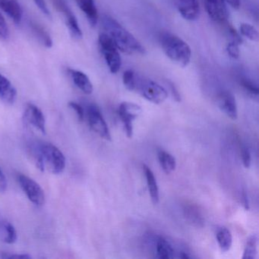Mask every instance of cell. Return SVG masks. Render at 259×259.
I'll list each match as a JSON object with an SVG mask.
<instances>
[{
	"instance_id": "22",
	"label": "cell",
	"mask_w": 259,
	"mask_h": 259,
	"mask_svg": "<svg viewBox=\"0 0 259 259\" xmlns=\"http://www.w3.org/2000/svg\"><path fill=\"white\" fill-rule=\"evenodd\" d=\"M184 214L186 219L192 225L197 227H202L204 226V218L196 206L189 205L186 207L184 209Z\"/></svg>"
},
{
	"instance_id": "13",
	"label": "cell",
	"mask_w": 259,
	"mask_h": 259,
	"mask_svg": "<svg viewBox=\"0 0 259 259\" xmlns=\"http://www.w3.org/2000/svg\"><path fill=\"white\" fill-rule=\"evenodd\" d=\"M177 8L182 17L186 20L195 21L199 17L198 0H177Z\"/></svg>"
},
{
	"instance_id": "39",
	"label": "cell",
	"mask_w": 259,
	"mask_h": 259,
	"mask_svg": "<svg viewBox=\"0 0 259 259\" xmlns=\"http://www.w3.org/2000/svg\"><path fill=\"white\" fill-rule=\"evenodd\" d=\"M242 198H243V204L244 206H245V208L246 210H248L249 204H248V196H247V194L245 192H243V194H242Z\"/></svg>"
},
{
	"instance_id": "27",
	"label": "cell",
	"mask_w": 259,
	"mask_h": 259,
	"mask_svg": "<svg viewBox=\"0 0 259 259\" xmlns=\"http://www.w3.org/2000/svg\"><path fill=\"white\" fill-rule=\"evenodd\" d=\"M122 81L125 89L130 92H133L136 89V75L133 70H127L124 72L122 75Z\"/></svg>"
},
{
	"instance_id": "14",
	"label": "cell",
	"mask_w": 259,
	"mask_h": 259,
	"mask_svg": "<svg viewBox=\"0 0 259 259\" xmlns=\"http://www.w3.org/2000/svg\"><path fill=\"white\" fill-rule=\"evenodd\" d=\"M0 9L8 15L16 25H19L22 22L23 10L17 0H0Z\"/></svg>"
},
{
	"instance_id": "37",
	"label": "cell",
	"mask_w": 259,
	"mask_h": 259,
	"mask_svg": "<svg viewBox=\"0 0 259 259\" xmlns=\"http://www.w3.org/2000/svg\"><path fill=\"white\" fill-rule=\"evenodd\" d=\"M224 1L234 10H238L240 7L241 0H224Z\"/></svg>"
},
{
	"instance_id": "25",
	"label": "cell",
	"mask_w": 259,
	"mask_h": 259,
	"mask_svg": "<svg viewBox=\"0 0 259 259\" xmlns=\"http://www.w3.org/2000/svg\"><path fill=\"white\" fill-rule=\"evenodd\" d=\"M31 26L33 32L34 33L36 37H38L39 40L43 43V45L46 48H52L53 40L48 31L37 23H31Z\"/></svg>"
},
{
	"instance_id": "16",
	"label": "cell",
	"mask_w": 259,
	"mask_h": 259,
	"mask_svg": "<svg viewBox=\"0 0 259 259\" xmlns=\"http://www.w3.org/2000/svg\"><path fill=\"white\" fill-rule=\"evenodd\" d=\"M68 72H69V75H70L74 84L83 93L86 94V95H91L93 92V84L86 74L81 71L72 69H68Z\"/></svg>"
},
{
	"instance_id": "3",
	"label": "cell",
	"mask_w": 259,
	"mask_h": 259,
	"mask_svg": "<svg viewBox=\"0 0 259 259\" xmlns=\"http://www.w3.org/2000/svg\"><path fill=\"white\" fill-rule=\"evenodd\" d=\"M36 146L45 170L48 169L53 174H60L64 171L66 157L57 147L45 142L38 144Z\"/></svg>"
},
{
	"instance_id": "19",
	"label": "cell",
	"mask_w": 259,
	"mask_h": 259,
	"mask_svg": "<svg viewBox=\"0 0 259 259\" xmlns=\"http://www.w3.org/2000/svg\"><path fill=\"white\" fill-rule=\"evenodd\" d=\"M0 238L8 244H13L17 241V232L11 223L7 221H0Z\"/></svg>"
},
{
	"instance_id": "33",
	"label": "cell",
	"mask_w": 259,
	"mask_h": 259,
	"mask_svg": "<svg viewBox=\"0 0 259 259\" xmlns=\"http://www.w3.org/2000/svg\"><path fill=\"white\" fill-rule=\"evenodd\" d=\"M228 33L230 38H231V41L235 42V43L238 44V45H242V37H240L239 33H238L237 31L233 28V27H228Z\"/></svg>"
},
{
	"instance_id": "12",
	"label": "cell",
	"mask_w": 259,
	"mask_h": 259,
	"mask_svg": "<svg viewBox=\"0 0 259 259\" xmlns=\"http://www.w3.org/2000/svg\"><path fill=\"white\" fill-rule=\"evenodd\" d=\"M217 103L221 111L225 113L229 118L233 120L237 119V105L233 94L230 92H221L217 98Z\"/></svg>"
},
{
	"instance_id": "5",
	"label": "cell",
	"mask_w": 259,
	"mask_h": 259,
	"mask_svg": "<svg viewBox=\"0 0 259 259\" xmlns=\"http://www.w3.org/2000/svg\"><path fill=\"white\" fill-rule=\"evenodd\" d=\"M98 45L110 72L113 74L117 73L122 66V59L119 55V50L105 33L100 34Z\"/></svg>"
},
{
	"instance_id": "35",
	"label": "cell",
	"mask_w": 259,
	"mask_h": 259,
	"mask_svg": "<svg viewBox=\"0 0 259 259\" xmlns=\"http://www.w3.org/2000/svg\"><path fill=\"white\" fill-rule=\"evenodd\" d=\"M7 180L5 174L0 168V193H4L7 189Z\"/></svg>"
},
{
	"instance_id": "17",
	"label": "cell",
	"mask_w": 259,
	"mask_h": 259,
	"mask_svg": "<svg viewBox=\"0 0 259 259\" xmlns=\"http://www.w3.org/2000/svg\"><path fill=\"white\" fill-rule=\"evenodd\" d=\"M78 7L87 17L90 25L95 27L98 22V12L94 0H75Z\"/></svg>"
},
{
	"instance_id": "24",
	"label": "cell",
	"mask_w": 259,
	"mask_h": 259,
	"mask_svg": "<svg viewBox=\"0 0 259 259\" xmlns=\"http://www.w3.org/2000/svg\"><path fill=\"white\" fill-rule=\"evenodd\" d=\"M257 254V237L256 235H252L248 238L244 249L243 259H254Z\"/></svg>"
},
{
	"instance_id": "11",
	"label": "cell",
	"mask_w": 259,
	"mask_h": 259,
	"mask_svg": "<svg viewBox=\"0 0 259 259\" xmlns=\"http://www.w3.org/2000/svg\"><path fill=\"white\" fill-rule=\"evenodd\" d=\"M204 7L210 19L218 23H224L228 19L226 3L224 0H204Z\"/></svg>"
},
{
	"instance_id": "23",
	"label": "cell",
	"mask_w": 259,
	"mask_h": 259,
	"mask_svg": "<svg viewBox=\"0 0 259 259\" xmlns=\"http://www.w3.org/2000/svg\"><path fill=\"white\" fill-rule=\"evenodd\" d=\"M156 251L158 257L163 259L172 258L175 254V251L172 245L163 237L159 238L157 240Z\"/></svg>"
},
{
	"instance_id": "2",
	"label": "cell",
	"mask_w": 259,
	"mask_h": 259,
	"mask_svg": "<svg viewBox=\"0 0 259 259\" xmlns=\"http://www.w3.org/2000/svg\"><path fill=\"white\" fill-rule=\"evenodd\" d=\"M160 43L163 52L171 61L183 68L189 64L192 57L190 47L178 36L163 33L160 35Z\"/></svg>"
},
{
	"instance_id": "8",
	"label": "cell",
	"mask_w": 259,
	"mask_h": 259,
	"mask_svg": "<svg viewBox=\"0 0 259 259\" xmlns=\"http://www.w3.org/2000/svg\"><path fill=\"white\" fill-rule=\"evenodd\" d=\"M142 112V107L134 103L125 101L119 105L118 114L123 123L128 139H131L133 136V122Z\"/></svg>"
},
{
	"instance_id": "20",
	"label": "cell",
	"mask_w": 259,
	"mask_h": 259,
	"mask_svg": "<svg viewBox=\"0 0 259 259\" xmlns=\"http://www.w3.org/2000/svg\"><path fill=\"white\" fill-rule=\"evenodd\" d=\"M217 241L223 252H227L231 248L233 244V236L231 232L227 227L218 229L216 234Z\"/></svg>"
},
{
	"instance_id": "31",
	"label": "cell",
	"mask_w": 259,
	"mask_h": 259,
	"mask_svg": "<svg viewBox=\"0 0 259 259\" xmlns=\"http://www.w3.org/2000/svg\"><path fill=\"white\" fill-rule=\"evenodd\" d=\"M69 107L76 113L77 117H78V120H79L80 122L84 120V109L82 108L81 105L77 104V103L73 102V101H71V102L69 103Z\"/></svg>"
},
{
	"instance_id": "26",
	"label": "cell",
	"mask_w": 259,
	"mask_h": 259,
	"mask_svg": "<svg viewBox=\"0 0 259 259\" xmlns=\"http://www.w3.org/2000/svg\"><path fill=\"white\" fill-rule=\"evenodd\" d=\"M239 31L243 37H246L251 41H257L258 40V32L257 29L249 24H241Z\"/></svg>"
},
{
	"instance_id": "29",
	"label": "cell",
	"mask_w": 259,
	"mask_h": 259,
	"mask_svg": "<svg viewBox=\"0 0 259 259\" xmlns=\"http://www.w3.org/2000/svg\"><path fill=\"white\" fill-rule=\"evenodd\" d=\"M226 51H227L229 57H231L232 59H234V60L239 58V55H240L239 45L233 41H230V43L227 45Z\"/></svg>"
},
{
	"instance_id": "10",
	"label": "cell",
	"mask_w": 259,
	"mask_h": 259,
	"mask_svg": "<svg viewBox=\"0 0 259 259\" xmlns=\"http://www.w3.org/2000/svg\"><path fill=\"white\" fill-rule=\"evenodd\" d=\"M56 7L64 16L66 26L69 28L71 35L75 39L82 38V31L78 25V20L69 7L63 0H56Z\"/></svg>"
},
{
	"instance_id": "21",
	"label": "cell",
	"mask_w": 259,
	"mask_h": 259,
	"mask_svg": "<svg viewBox=\"0 0 259 259\" xmlns=\"http://www.w3.org/2000/svg\"><path fill=\"white\" fill-rule=\"evenodd\" d=\"M158 160L160 162V166L163 169V172L166 174H170L174 172L177 167V161L175 157L166 152V151L160 150L158 151Z\"/></svg>"
},
{
	"instance_id": "6",
	"label": "cell",
	"mask_w": 259,
	"mask_h": 259,
	"mask_svg": "<svg viewBox=\"0 0 259 259\" xmlns=\"http://www.w3.org/2000/svg\"><path fill=\"white\" fill-rule=\"evenodd\" d=\"M18 182L28 199L34 205L37 207L45 205L46 200L45 191L37 182L24 174H19L18 176Z\"/></svg>"
},
{
	"instance_id": "38",
	"label": "cell",
	"mask_w": 259,
	"mask_h": 259,
	"mask_svg": "<svg viewBox=\"0 0 259 259\" xmlns=\"http://www.w3.org/2000/svg\"><path fill=\"white\" fill-rule=\"evenodd\" d=\"M5 258H22V259H28L31 258V256L28 254H12V255L4 256Z\"/></svg>"
},
{
	"instance_id": "15",
	"label": "cell",
	"mask_w": 259,
	"mask_h": 259,
	"mask_svg": "<svg viewBox=\"0 0 259 259\" xmlns=\"http://www.w3.org/2000/svg\"><path fill=\"white\" fill-rule=\"evenodd\" d=\"M0 99L5 104L12 105L17 99V91L11 81L0 73Z\"/></svg>"
},
{
	"instance_id": "18",
	"label": "cell",
	"mask_w": 259,
	"mask_h": 259,
	"mask_svg": "<svg viewBox=\"0 0 259 259\" xmlns=\"http://www.w3.org/2000/svg\"><path fill=\"white\" fill-rule=\"evenodd\" d=\"M143 170L146 177L147 185H148L151 201L154 204H157L159 202L160 195H159L158 186H157V180L154 177V172L146 164H143Z\"/></svg>"
},
{
	"instance_id": "30",
	"label": "cell",
	"mask_w": 259,
	"mask_h": 259,
	"mask_svg": "<svg viewBox=\"0 0 259 259\" xmlns=\"http://www.w3.org/2000/svg\"><path fill=\"white\" fill-rule=\"evenodd\" d=\"M10 37V30L3 15L0 13V40H6Z\"/></svg>"
},
{
	"instance_id": "9",
	"label": "cell",
	"mask_w": 259,
	"mask_h": 259,
	"mask_svg": "<svg viewBox=\"0 0 259 259\" xmlns=\"http://www.w3.org/2000/svg\"><path fill=\"white\" fill-rule=\"evenodd\" d=\"M23 119L27 125L34 127L42 134L46 133V119L43 112L33 104H28L23 113Z\"/></svg>"
},
{
	"instance_id": "32",
	"label": "cell",
	"mask_w": 259,
	"mask_h": 259,
	"mask_svg": "<svg viewBox=\"0 0 259 259\" xmlns=\"http://www.w3.org/2000/svg\"><path fill=\"white\" fill-rule=\"evenodd\" d=\"M242 163L245 168H249L251 163V156L249 150L248 148H242Z\"/></svg>"
},
{
	"instance_id": "4",
	"label": "cell",
	"mask_w": 259,
	"mask_h": 259,
	"mask_svg": "<svg viewBox=\"0 0 259 259\" xmlns=\"http://www.w3.org/2000/svg\"><path fill=\"white\" fill-rule=\"evenodd\" d=\"M135 91L142 95L145 99L153 104H160L164 102L168 98V93L164 88L155 81L148 78L136 76Z\"/></svg>"
},
{
	"instance_id": "40",
	"label": "cell",
	"mask_w": 259,
	"mask_h": 259,
	"mask_svg": "<svg viewBox=\"0 0 259 259\" xmlns=\"http://www.w3.org/2000/svg\"><path fill=\"white\" fill-rule=\"evenodd\" d=\"M180 257H181V258H190V256L187 253L182 251V252H180Z\"/></svg>"
},
{
	"instance_id": "28",
	"label": "cell",
	"mask_w": 259,
	"mask_h": 259,
	"mask_svg": "<svg viewBox=\"0 0 259 259\" xmlns=\"http://www.w3.org/2000/svg\"><path fill=\"white\" fill-rule=\"evenodd\" d=\"M241 85L245 92L252 97L258 96L259 90L257 86L248 78H242L240 81Z\"/></svg>"
},
{
	"instance_id": "36",
	"label": "cell",
	"mask_w": 259,
	"mask_h": 259,
	"mask_svg": "<svg viewBox=\"0 0 259 259\" xmlns=\"http://www.w3.org/2000/svg\"><path fill=\"white\" fill-rule=\"evenodd\" d=\"M169 88H170L171 94H172V98L177 102H180L181 101V96H180V93H179L178 90L177 88L175 87L172 82L169 83Z\"/></svg>"
},
{
	"instance_id": "34",
	"label": "cell",
	"mask_w": 259,
	"mask_h": 259,
	"mask_svg": "<svg viewBox=\"0 0 259 259\" xmlns=\"http://www.w3.org/2000/svg\"><path fill=\"white\" fill-rule=\"evenodd\" d=\"M34 2L44 14L46 15L48 17H51V11H50L45 0H34Z\"/></svg>"
},
{
	"instance_id": "7",
	"label": "cell",
	"mask_w": 259,
	"mask_h": 259,
	"mask_svg": "<svg viewBox=\"0 0 259 259\" xmlns=\"http://www.w3.org/2000/svg\"><path fill=\"white\" fill-rule=\"evenodd\" d=\"M88 122L91 128L100 137L107 141H111V135L108 125L96 104H92L87 109Z\"/></svg>"
},
{
	"instance_id": "1",
	"label": "cell",
	"mask_w": 259,
	"mask_h": 259,
	"mask_svg": "<svg viewBox=\"0 0 259 259\" xmlns=\"http://www.w3.org/2000/svg\"><path fill=\"white\" fill-rule=\"evenodd\" d=\"M102 26L104 32L113 40L116 48L128 55L146 54L145 48L142 44L117 21L109 16L102 18Z\"/></svg>"
}]
</instances>
